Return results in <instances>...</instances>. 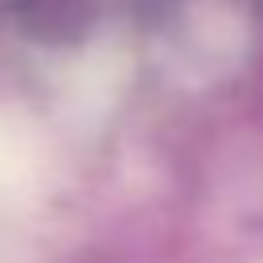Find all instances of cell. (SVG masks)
<instances>
[{
    "label": "cell",
    "instance_id": "1",
    "mask_svg": "<svg viewBox=\"0 0 263 263\" xmlns=\"http://www.w3.org/2000/svg\"><path fill=\"white\" fill-rule=\"evenodd\" d=\"M41 156L37 140L25 132V123L0 115V197H21L37 185Z\"/></svg>",
    "mask_w": 263,
    "mask_h": 263
}]
</instances>
